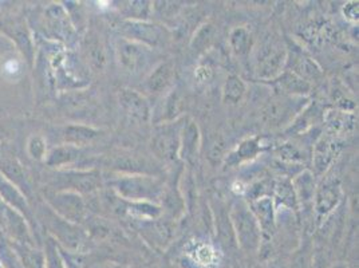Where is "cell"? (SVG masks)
Wrapping results in <instances>:
<instances>
[{
    "label": "cell",
    "instance_id": "6da1fadb",
    "mask_svg": "<svg viewBox=\"0 0 359 268\" xmlns=\"http://www.w3.org/2000/svg\"><path fill=\"white\" fill-rule=\"evenodd\" d=\"M111 191L130 203L160 200L165 187L161 180L150 175H121L111 181Z\"/></svg>",
    "mask_w": 359,
    "mask_h": 268
},
{
    "label": "cell",
    "instance_id": "7a4b0ae2",
    "mask_svg": "<svg viewBox=\"0 0 359 268\" xmlns=\"http://www.w3.org/2000/svg\"><path fill=\"white\" fill-rule=\"evenodd\" d=\"M48 191L74 192L78 194H94L101 189V173L90 170L58 172L48 179Z\"/></svg>",
    "mask_w": 359,
    "mask_h": 268
},
{
    "label": "cell",
    "instance_id": "3957f363",
    "mask_svg": "<svg viewBox=\"0 0 359 268\" xmlns=\"http://www.w3.org/2000/svg\"><path fill=\"white\" fill-rule=\"evenodd\" d=\"M229 219L240 247L247 253L256 251L260 247L262 231L252 210L244 203H238L233 206Z\"/></svg>",
    "mask_w": 359,
    "mask_h": 268
},
{
    "label": "cell",
    "instance_id": "277c9868",
    "mask_svg": "<svg viewBox=\"0 0 359 268\" xmlns=\"http://www.w3.org/2000/svg\"><path fill=\"white\" fill-rule=\"evenodd\" d=\"M185 123V119L168 121L158 125L153 135L150 147L154 156L166 163H172L177 160L181 147V132Z\"/></svg>",
    "mask_w": 359,
    "mask_h": 268
},
{
    "label": "cell",
    "instance_id": "5b68a950",
    "mask_svg": "<svg viewBox=\"0 0 359 268\" xmlns=\"http://www.w3.org/2000/svg\"><path fill=\"white\" fill-rule=\"evenodd\" d=\"M38 217L45 224L48 232L70 251H78L83 244L85 234L76 225L58 216L48 206H41Z\"/></svg>",
    "mask_w": 359,
    "mask_h": 268
},
{
    "label": "cell",
    "instance_id": "8992f818",
    "mask_svg": "<svg viewBox=\"0 0 359 268\" xmlns=\"http://www.w3.org/2000/svg\"><path fill=\"white\" fill-rule=\"evenodd\" d=\"M121 35L123 39L132 41L140 45L153 47H163L168 43L170 35L163 26L149 23L148 20H123L120 23Z\"/></svg>",
    "mask_w": 359,
    "mask_h": 268
},
{
    "label": "cell",
    "instance_id": "52a82bcc",
    "mask_svg": "<svg viewBox=\"0 0 359 268\" xmlns=\"http://www.w3.org/2000/svg\"><path fill=\"white\" fill-rule=\"evenodd\" d=\"M46 203L62 219L73 224L83 223L88 217V204L81 194L74 192L47 191Z\"/></svg>",
    "mask_w": 359,
    "mask_h": 268
},
{
    "label": "cell",
    "instance_id": "ba28073f",
    "mask_svg": "<svg viewBox=\"0 0 359 268\" xmlns=\"http://www.w3.org/2000/svg\"><path fill=\"white\" fill-rule=\"evenodd\" d=\"M287 63V51L276 41H267L260 47L256 58V72L263 79H273L283 73Z\"/></svg>",
    "mask_w": 359,
    "mask_h": 268
},
{
    "label": "cell",
    "instance_id": "9c48e42d",
    "mask_svg": "<svg viewBox=\"0 0 359 268\" xmlns=\"http://www.w3.org/2000/svg\"><path fill=\"white\" fill-rule=\"evenodd\" d=\"M117 58L125 72L137 74L149 66L151 53L147 46L121 38L117 43Z\"/></svg>",
    "mask_w": 359,
    "mask_h": 268
},
{
    "label": "cell",
    "instance_id": "30bf717a",
    "mask_svg": "<svg viewBox=\"0 0 359 268\" xmlns=\"http://www.w3.org/2000/svg\"><path fill=\"white\" fill-rule=\"evenodd\" d=\"M0 225L11 238L15 240V243L34 246V239L26 222V217L22 213H19L16 209L8 207L1 200H0Z\"/></svg>",
    "mask_w": 359,
    "mask_h": 268
},
{
    "label": "cell",
    "instance_id": "8fae6325",
    "mask_svg": "<svg viewBox=\"0 0 359 268\" xmlns=\"http://www.w3.org/2000/svg\"><path fill=\"white\" fill-rule=\"evenodd\" d=\"M110 165L123 175H150L153 176L154 166L148 159L135 152L120 150L110 156Z\"/></svg>",
    "mask_w": 359,
    "mask_h": 268
},
{
    "label": "cell",
    "instance_id": "7c38bea8",
    "mask_svg": "<svg viewBox=\"0 0 359 268\" xmlns=\"http://www.w3.org/2000/svg\"><path fill=\"white\" fill-rule=\"evenodd\" d=\"M297 97L290 95H276L269 100V104L263 109V121L269 126H280L292 119V114L297 112L294 101Z\"/></svg>",
    "mask_w": 359,
    "mask_h": 268
},
{
    "label": "cell",
    "instance_id": "4fadbf2b",
    "mask_svg": "<svg viewBox=\"0 0 359 268\" xmlns=\"http://www.w3.org/2000/svg\"><path fill=\"white\" fill-rule=\"evenodd\" d=\"M135 229L141 234V236L145 239L151 246L157 248H164L173 236L172 227L168 222L163 219H151V220H142L137 222Z\"/></svg>",
    "mask_w": 359,
    "mask_h": 268
},
{
    "label": "cell",
    "instance_id": "5bb4252c",
    "mask_svg": "<svg viewBox=\"0 0 359 268\" xmlns=\"http://www.w3.org/2000/svg\"><path fill=\"white\" fill-rule=\"evenodd\" d=\"M0 175L8 180L10 182H13L16 188L20 189L22 194L25 192L26 194H30V184H29V179L23 165L20 164V161L16 159L15 156L1 149H0Z\"/></svg>",
    "mask_w": 359,
    "mask_h": 268
},
{
    "label": "cell",
    "instance_id": "9a60e30c",
    "mask_svg": "<svg viewBox=\"0 0 359 268\" xmlns=\"http://www.w3.org/2000/svg\"><path fill=\"white\" fill-rule=\"evenodd\" d=\"M341 197L342 191L338 180L327 179L323 181L315 194V209L318 216L326 217L339 204Z\"/></svg>",
    "mask_w": 359,
    "mask_h": 268
},
{
    "label": "cell",
    "instance_id": "2e32d148",
    "mask_svg": "<svg viewBox=\"0 0 359 268\" xmlns=\"http://www.w3.org/2000/svg\"><path fill=\"white\" fill-rule=\"evenodd\" d=\"M120 105L123 112L137 122H148L150 119V105L148 100L132 89H122Z\"/></svg>",
    "mask_w": 359,
    "mask_h": 268
},
{
    "label": "cell",
    "instance_id": "e0dca14e",
    "mask_svg": "<svg viewBox=\"0 0 359 268\" xmlns=\"http://www.w3.org/2000/svg\"><path fill=\"white\" fill-rule=\"evenodd\" d=\"M102 132L98 129H94L86 125H66L58 129V137L63 144L74 145V147H85L94 142L97 138L101 137Z\"/></svg>",
    "mask_w": 359,
    "mask_h": 268
},
{
    "label": "cell",
    "instance_id": "ac0fdd59",
    "mask_svg": "<svg viewBox=\"0 0 359 268\" xmlns=\"http://www.w3.org/2000/svg\"><path fill=\"white\" fill-rule=\"evenodd\" d=\"M175 66L172 62H161L145 79V89L150 94H161L173 83Z\"/></svg>",
    "mask_w": 359,
    "mask_h": 268
},
{
    "label": "cell",
    "instance_id": "d6986e66",
    "mask_svg": "<svg viewBox=\"0 0 359 268\" xmlns=\"http://www.w3.org/2000/svg\"><path fill=\"white\" fill-rule=\"evenodd\" d=\"M0 200L6 203L8 207L16 209L25 217H30V208L27 206L25 194L16 188L13 182H10L6 177L0 175Z\"/></svg>",
    "mask_w": 359,
    "mask_h": 268
},
{
    "label": "cell",
    "instance_id": "ffe728a7",
    "mask_svg": "<svg viewBox=\"0 0 359 268\" xmlns=\"http://www.w3.org/2000/svg\"><path fill=\"white\" fill-rule=\"evenodd\" d=\"M338 153V144L330 138L322 137L314 148V168L318 173H323L330 165L332 164L334 159Z\"/></svg>",
    "mask_w": 359,
    "mask_h": 268
},
{
    "label": "cell",
    "instance_id": "44dd1931",
    "mask_svg": "<svg viewBox=\"0 0 359 268\" xmlns=\"http://www.w3.org/2000/svg\"><path fill=\"white\" fill-rule=\"evenodd\" d=\"M252 213H254L260 229L271 235L275 228V216H273V203L269 197H259L252 203Z\"/></svg>",
    "mask_w": 359,
    "mask_h": 268
},
{
    "label": "cell",
    "instance_id": "7402d4cb",
    "mask_svg": "<svg viewBox=\"0 0 359 268\" xmlns=\"http://www.w3.org/2000/svg\"><path fill=\"white\" fill-rule=\"evenodd\" d=\"M276 85L283 91L285 95L290 97H302L311 89L310 82L300 78L299 75L294 74L292 72H285L276 78Z\"/></svg>",
    "mask_w": 359,
    "mask_h": 268
},
{
    "label": "cell",
    "instance_id": "603a6c76",
    "mask_svg": "<svg viewBox=\"0 0 359 268\" xmlns=\"http://www.w3.org/2000/svg\"><path fill=\"white\" fill-rule=\"evenodd\" d=\"M81 148L74 145L62 144L55 147L46 154V164L51 168H60L65 165L73 164L81 157Z\"/></svg>",
    "mask_w": 359,
    "mask_h": 268
},
{
    "label": "cell",
    "instance_id": "cb8c5ba5",
    "mask_svg": "<svg viewBox=\"0 0 359 268\" xmlns=\"http://www.w3.org/2000/svg\"><path fill=\"white\" fill-rule=\"evenodd\" d=\"M83 50H85V57L89 62L90 67L94 69L95 72L102 70L106 63L105 47L95 34L88 35L83 43Z\"/></svg>",
    "mask_w": 359,
    "mask_h": 268
},
{
    "label": "cell",
    "instance_id": "d4e9b609",
    "mask_svg": "<svg viewBox=\"0 0 359 268\" xmlns=\"http://www.w3.org/2000/svg\"><path fill=\"white\" fill-rule=\"evenodd\" d=\"M198 141H200V133L195 122L189 121L184 123V128L181 132L180 154L187 160H194L198 148Z\"/></svg>",
    "mask_w": 359,
    "mask_h": 268
},
{
    "label": "cell",
    "instance_id": "484cf974",
    "mask_svg": "<svg viewBox=\"0 0 359 268\" xmlns=\"http://www.w3.org/2000/svg\"><path fill=\"white\" fill-rule=\"evenodd\" d=\"M290 72H292L294 74L299 75L300 78H303L307 82L318 79L322 74L320 67L315 63L314 60L309 58L307 55L302 54V53L294 55Z\"/></svg>",
    "mask_w": 359,
    "mask_h": 268
},
{
    "label": "cell",
    "instance_id": "4316f807",
    "mask_svg": "<svg viewBox=\"0 0 359 268\" xmlns=\"http://www.w3.org/2000/svg\"><path fill=\"white\" fill-rule=\"evenodd\" d=\"M4 32L11 36V39L15 41L16 45L20 47V50L27 55L29 60H31V54H32V45H31L30 35L26 26L18 22H10L3 25Z\"/></svg>",
    "mask_w": 359,
    "mask_h": 268
},
{
    "label": "cell",
    "instance_id": "83f0119b",
    "mask_svg": "<svg viewBox=\"0 0 359 268\" xmlns=\"http://www.w3.org/2000/svg\"><path fill=\"white\" fill-rule=\"evenodd\" d=\"M18 259L25 268H45V255L35 250L32 246L15 243L13 246Z\"/></svg>",
    "mask_w": 359,
    "mask_h": 268
},
{
    "label": "cell",
    "instance_id": "f1b7e54d",
    "mask_svg": "<svg viewBox=\"0 0 359 268\" xmlns=\"http://www.w3.org/2000/svg\"><path fill=\"white\" fill-rule=\"evenodd\" d=\"M294 191L297 194V199L303 201V203H309L315 194V182L314 176L311 172H302L299 176H297V179L292 182Z\"/></svg>",
    "mask_w": 359,
    "mask_h": 268
},
{
    "label": "cell",
    "instance_id": "f546056e",
    "mask_svg": "<svg viewBox=\"0 0 359 268\" xmlns=\"http://www.w3.org/2000/svg\"><path fill=\"white\" fill-rule=\"evenodd\" d=\"M245 83L238 75H231L225 81L223 88V100L226 104H239L245 94Z\"/></svg>",
    "mask_w": 359,
    "mask_h": 268
},
{
    "label": "cell",
    "instance_id": "4dcf8cb0",
    "mask_svg": "<svg viewBox=\"0 0 359 268\" xmlns=\"http://www.w3.org/2000/svg\"><path fill=\"white\" fill-rule=\"evenodd\" d=\"M260 150H262L260 142L256 138L245 140L240 144L239 148L229 156V164L236 165L248 161V160L254 159Z\"/></svg>",
    "mask_w": 359,
    "mask_h": 268
},
{
    "label": "cell",
    "instance_id": "1f68e13d",
    "mask_svg": "<svg viewBox=\"0 0 359 268\" xmlns=\"http://www.w3.org/2000/svg\"><path fill=\"white\" fill-rule=\"evenodd\" d=\"M121 4V13L128 20H148L151 13L149 1H123Z\"/></svg>",
    "mask_w": 359,
    "mask_h": 268
},
{
    "label": "cell",
    "instance_id": "d6a6232c",
    "mask_svg": "<svg viewBox=\"0 0 359 268\" xmlns=\"http://www.w3.org/2000/svg\"><path fill=\"white\" fill-rule=\"evenodd\" d=\"M231 47L236 55H247L252 47V36L244 27H238L231 32Z\"/></svg>",
    "mask_w": 359,
    "mask_h": 268
},
{
    "label": "cell",
    "instance_id": "836d02e7",
    "mask_svg": "<svg viewBox=\"0 0 359 268\" xmlns=\"http://www.w3.org/2000/svg\"><path fill=\"white\" fill-rule=\"evenodd\" d=\"M275 197L276 201L280 203L282 206L290 207V208H297L298 199L292 187V181H280L275 185Z\"/></svg>",
    "mask_w": 359,
    "mask_h": 268
},
{
    "label": "cell",
    "instance_id": "e575fe53",
    "mask_svg": "<svg viewBox=\"0 0 359 268\" xmlns=\"http://www.w3.org/2000/svg\"><path fill=\"white\" fill-rule=\"evenodd\" d=\"M213 26L210 23H205L203 26L198 27V30L196 31L195 38L192 41V48L196 51H203L210 45L212 39H213Z\"/></svg>",
    "mask_w": 359,
    "mask_h": 268
},
{
    "label": "cell",
    "instance_id": "d590c367",
    "mask_svg": "<svg viewBox=\"0 0 359 268\" xmlns=\"http://www.w3.org/2000/svg\"><path fill=\"white\" fill-rule=\"evenodd\" d=\"M45 268H66L65 260L60 256L58 246L54 243V240L47 241L45 255Z\"/></svg>",
    "mask_w": 359,
    "mask_h": 268
},
{
    "label": "cell",
    "instance_id": "8d00e7d4",
    "mask_svg": "<svg viewBox=\"0 0 359 268\" xmlns=\"http://www.w3.org/2000/svg\"><path fill=\"white\" fill-rule=\"evenodd\" d=\"M225 153V141L222 135H216L210 141V147H208V159L210 163L217 164L222 161V159L224 157Z\"/></svg>",
    "mask_w": 359,
    "mask_h": 268
},
{
    "label": "cell",
    "instance_id": "74e56055",
    "mask_svg": "<svg viewBox=\"0 0 359 268\" xmlns=\"http://www.w3.org/2000/svg\"><path fill=\"white\" fill-rule=\"evenodd\" d=\"M276 154H278L279 159H282L285 161H290V163L304 160V157L300 153L299 149L292 144H285L283 147H280L279 149L276 150Z\"/></svg>",
    "mask_w": 359,
    "mask_h": 268
},
{
    "label": "cell",
    "instance_id": "f35d334b",
    "mask_svg": "<svg viewBox=\"0 0 359 268\" xmlns=\"http://www.w3.org/2000/svg\"><path fill=\"white\" fill-rule=\"evenodd\" d=\"M29 153L32 159L42 160L46 156L45 140L39 135L31 137L30 141H29Z\"/></svg>",
    "mask_w": 359,
    "mask_h": 268
},
{
    "label": "cell",
    "instance_id": "ab89813d",
    "mask_svg": "<svg viewBox=\"0 0 359 268\" xmlns=\"http://www.w3.org/2000/svg\"><path fill=\"white\" fill-rule=\"evenodd\" d=\"M154 8L161 18H172L177 15L180 11V3L177 1H156Z\"/></svg>",
    "mask_w": 359,
    "mask_h": 268
},
{
    "label": "cell",
    "instance_id": "60d3db41",
    "mask_svg": "<svg viewBox=\"0 0 359 268\" xmlns=\"http://www.w3.org/2000/svg\"><path fill=\"white\" fill-rule=\"evenodd\" d=\"M358 8V1H348L344 6V18L351 22H357L359 16Z\"/></svg>",
    "mask_w": 359,
    "mask_h": 268
},
{
    "label": "cell",
    "instance_id": "b9f144b4",
    "mask_svg": "<svg viewBox=\"0 0 359 268\" xmlns=\"http://www.w3.org/2000/svg\"><path fill=\"white\" fill-rule=\"evenodd\" d=\"M98 268H128L125 267V266H122V264H117V263H107L105 266H101V267Z\"/></svg>",
    "mask_w": 359,
    "mask_h": 268
},
{
    "label": "cell",
    "instance_id": "7bdbcfd3",
    "mask_svg": "<svg viewBox=\"0 0 359 268\" xmlns=\"http://www.w3.org/2000/svg\"><path fill=\"white\" fill-rule=\"evenodd\" d=\"M331 268H347L346 264H342V263H339V264H335V266H332Z\"/></svg>",
    "mask_w": 359,
    "mask_h": 268
},
{
    "label": "cell",
    "instance_id": "ee69618b",
    "mask_svg": "<svg viewBox=\"0 0 359 268\" xmlns=\"http://www.w3.org/2000/svg\"><path fill=\"white\" fill-rule=\"evenodd\" d=\"M0 268H4V267H1V266H0Z\"/></svg>",
    "mask_w": 359,
    "mask_h": 268
}]
</instances>
